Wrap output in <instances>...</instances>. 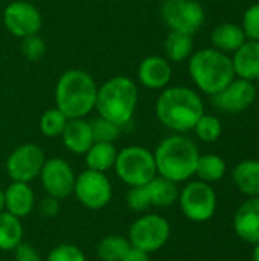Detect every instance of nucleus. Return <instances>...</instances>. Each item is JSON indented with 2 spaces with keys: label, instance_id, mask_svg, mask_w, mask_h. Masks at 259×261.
<instances>
[{
  "label": "nucleus",
  "instance_id": "1",
  "mask_svg": "<svg viewBox=\"0 0 259 261\" xmlns=\"http://www.w3.org/2000/svg\"><path fill=\"white\" fill-rule=\"evenodd\" d=\"M154 110L162 125L176 133H186L194 130L197 121L205 115V104L195 90L172 86L162 90Z\"/></svg>",
  "mask_w": 259,
  "mask_h": 261
},
{
  "label": "nucleus",
  "instance_id": "2",
  "mask_svg": "<svg viewBox=\"0 0 259 261\" xmlns=\"http://www.w3.org/2000/svg\"><path fill=\"white\" fill-rule=\"evenodd\" d=\"M98 84L93 76L82 69H69L56 81L55 107L67 119L85 118L95 110Z\"/></svg>",
  "mask_w": 259,
  "mask_h": 261
},
{
  "label": "nucleus",
  "instance_id": "3",
  "mask_svg": "<svg viewBox=\"0 0 259 261\" xmlns=\"http://www.w3.org/2000/svg\"><path fill=\"white\" fill-rule=\"evenodd\" d=\"M200 153L192 139L185 135H171L160 141L154 151L157 176L176 184L186 182L195 174Z\"/></svg>",
  "mask_w": 259,
  "mask_h": 261
},
{
  "label": "nucleus",
  "instance_id": "4",
  "mask_svg": "<svg viewBox=\"0 0 259 261\" xmlns=\"http://www.w3.org/2000/svg\"><path fill=\"white\" fill-rule=\"evenodd\" d=\"M137 101L139 90L136 83L128 76L118 75L98 87L95 110L99 116L124 127L133 119Z\"/></svg>",
  "mask_w": 259,
  "mask_h": 261
},
{
  "label": "nucleus",
  "instance_id": "5",
  "mask_svg": "<svg viewBox=\"0 0 259 261\" xmlns=\"http://www.w3.org/2000/svg\"><path fill=\"white\" fill-rule=\"evenodd\" d=\"M188 70L194 84L206 95H215L235 80L229 54L215 47H206L189 57Z\"/></svg>",
  "mask_w": 259,
  "mask_h": 261
},
{
  "label": "nucleus",
  "instance_id": "6",
  "mask_svg": "<svg viewBox=\"0 0 259 261\" xmlns=\"http://www.w3.org/2000/svg\"><path fill=\"white\" fill-rule=\"evenodd\" d=\"M113 170L128 187L147 185L157 176L154 153L140 145H128L118 151Z\"/></svg>",
  "mask_w": 259,
  "mask_h": 261
},
{
  "label": "nucleus",
  "instance_id": "7",
  "mask_svg": "<svg viewBox=\"0 0 259 261\" xmlns=\"http://www.w3.org/2000/svg\"><path fill=\"white\" fill-rule=\"evenodd\" d=\"M171 225L159 214H142L131 223L127 236L131 246L148 254L160 251L168 243Z\"/></svg>",
  "mask_w": 259,
  "mask_h": 261
},
{
  "label": "nucleus",
  "instance_id": "8",
  "mask_svg": "<svg viewBox=\"0 0 259 261\" xmlns=\"http://www.w3.org/2000/svg\"><path fill=\"white\" fill-rule=\"evenodd\" d=\"M160 17L172 32L194 35L203 26L206 14L197 0H163Z\"/></svg>",
  "mask_w": 259,
  "mask_h": 261
},
{
  "label": "nucleus",
  "instance_id": "9",
  "mask_svg": "<svg viewBox=\"0 0 259 261\" xmlns=\"http://www.w3.org/2000/svg\"><path fill=\"white\" fill-rule=\"evenodd\" d=\"M179 205L183 216L195 223L208 222L217 211V194L211 184L194 180L179 193Z\"/></svg>",
  "mask_w": 259,
  "mask_h": 261
},
{
  "label": "nucleus",
  "instance_id": "10",
  "mask_svg": "<svg viewBox=\"0 0 259 261\" xmlns=\"http://www.w3.org/2000/svg\"><path fill=\"white\" fill-rule=\"evenodd\" d=\"M73 194L84 208L98 211L110 205L113 199V185L105 173L87 168L76 176Z\"/></svg>",
  "mask_w": 259,
  "mask_h": 261
},
{
  "label": "nucleus",
  "instance_id": "11",
  "mask_svg": "<svg viewBox=\"0 0 259 261\" xmlns=\"http://www.w3.org/2000/svg\"><path fill=\"white\" fill-rule=\"evenodd\" d=\"M46 162L43 148L37 144L26 142L18 145L6 159V174L12 182L31 184L35 180Z\"/></svg>",
  "mask_w": 259,
  "mask_h": 261
},
{
  "label": "nucleus",
  "instance_id": "12",
  "mask_svg": "<svg viewBox=\"0 0 259 261\" xmlns=\"http://www.w3.org/2000/svg\"><path fill=\"white\" fill-rule=\"evenodd\" d=\"M38 177L46 196L63 200L73 194L76 174L72 165L61 158L46 159Z\"/></svg>",
  "mask_w": 259,
  "mask_h": 261
},
{
  "label": "nucleus",
  "instance_id": "13",
  "mask_svg": "<svg viewBox=\"0 0 259 261\" xmlns=\"http://www.w3.org/2000/svg\"><path fill=\"white\" fill-rule=\"evenodd\" d=\"M5 28L18 38L35 35L43 26V17L40 9L26 0H14L3 11Z\"/></svg>",
  "mask_w": 259,
  "mask_h": 261
},
{
  "label": "nucleus",
  "instance_id": "14",
  "mask_svg": "<svg viewBox=\"0 0 259 261\" xmlns=\"http://www.w3.org/2000/svg\"><path fill=\"white\" fill-rule=\"evenodd\" d=\"M256 93L258 87L253 81L235 78L223 90L212 95V104L227 113H241L255 102Z\"/></svg>",
  "mask_w": 259,
  "mask_h": 261
},
{
  "label": "nucleus",
  "instance_id": "15",
  "mask_svg": "<svg viewBox=\"0 0 259 261\" xmlns=\"http://www.w3.org/2000/svg\"><path fill=\"white\" fill-rule=\"evenodd\" d=\"M137 76L143 87L150 90H163L172 78V67L166 58L150 55L140 61Z\"/></svg>",
  "mask_w": 259,
  "mask_h": 261
},
{
  "label": "nucleus",
  "instance_id": "16",
  "mask_svg": "<svg viewBox=\"0 0 259 261\" xmlns=\"http://www.w3.org/2000/svg\"><path fill=\"white\" fill-rule=\"evenodd\" d=\"M234 231L246 243H259V197L247 199L235 213Z\"/></svg>",
  "mask_w": 259,
  "mask_h": 261
},
{
  "label": "nucleus",
  "instance_id": "17",
  "mask_svg": "<svg viewBox=\"0 0 259 261\" xmlns=\"http://www.w3.org/2000/svg\"><path fill=\"white\" fill-rule=\"evenodd\" d=\"M5 197V211L24 219L31 216L35 208V194L29 184L24 182H11L6 190H3Z\"/></svg>",
  "mask_w": 259,
  "mask_h": 261
},
{
  "label": "nucleus",
  "instance_id": "18",
  "mask_svg": "<svg viewBox=\"0 0 259 261\" xmlns=\"http://www.w3.org/2000/svg\"><path fill=\"white\" fill-rule=\"evenodd\" d=\"M61 139H63L64 147L70 153L85 154V151L95 142L92 127H90V121H85L84 118L69 119L66 124V128L61 133Z\"/></svg>",
  "mask_w": 259,
  "mask_h": 261
},
{
  "label": "nucleus",
  "instance_id": "19",
  "mask_svg": "<svg viewBox=\"0 0 259 261\" xmlns=\"http://www.w3.org/2000/svg\"><path fill=\"white\" fill-rule=\"evenodd\" d=\"M235 76L255 81L259 76V41L246 40L232 57Z\"/></svg>",
  "mask_w": 259,
  "mask_h": 261
},
{
  "label": "nucleus",
  "instance_id": "20",
  "mask_svg": "<svg viewBox=\"0 0 259 261\" xmlns=\"http://www.w3.org/2000/svg\"><path fill=\"white\" fill-rule=\"evenodd\" d=\"M232 179L237 188L249 196L259 197V161L258 159H246L235 165L232 171Z\"/></svg>",
  "mask_w": 259,
  "mask_h": 261
},
{
  "label": "nucleus",
  "instance_id": "21",
  "mask_svg": "<svg viewBox=\"0 0 259 261\" xmlns=\"http://www.w3.org/2000/svg\"><path fill=\"white\" fill-rule=\"evenodd\" d=\"M215 49L224 54H234L247 38L243 28L237 23H220L211 35Z\"/></svg>",
  "mask_w": 259,
  "mask_h": 261
},
{
  "label": "nucleus",
  "instance_id": "22",
  "mask_svg": "<svg viewBox=\"0 0 259 261\" xmlns=\"http://www.w3.org/2000/svg\"><path fill=\"white\" fill-rule=\"evenodd\" d=\"M147 191L150 196L151 206L156 208H168L179 200V187L176 182L168 180L162 176H156L147 185Z\"/></svg>",
  "mask_w": 259,
  "mask_h": 261
},
{
  "label": "nucleus",
  "instance_id": "23",
  "mask_svg": "<svg viewBox=\"0 0 259 261\" xmlns=\"http://www.w3.org/2000/svg\"><path fill=\"white\" fill-rule=\"evenodd\" d=\"M84 156L89 170L107 173L114 167L118 150L111 142H93Z\"/></svg>",
  "mask_w": 259,
  "mask_h": 261
},
{
  "label": "nucleus",
  "instance_id": "24",
  "mask_svg": "<svg viewBox=\"0 0 259 261\" xmlns=\"http://www.w3.org/2000/svg\"><path fill=\"white\" fill-rule=\"evenodd\" d=\"M21 219L3 211L0 213V251L12 252L23 242Z\"/></svg>",
  "mask_w": 259,
  "mask_h": 261
},
{
  "label": "nucleus",
  "instance_id": "25",
  "mask_svg": "<svg viewBox=\"0 0 259 261\" xmlns=\"http://www.w3.org/2000/svg\"><path fill=\"white\" fill-rule=\"evenodd\" d=\"M192 50H194L192 35L169 31L165 40V55L168 61L182 63L192 55Z\"/></svg>",
  "mask_w": 259,
  "mask_h": 261
},
{
  "label": "nucleus",
  "instance_id": "26",
  "mask_svg": "<svg viewBox=\"0 0 259 261\" xmlns=\"http://www.w3.org/2000/svg\"><path fill=\"white\" fill-rule=\"evenodd\" d=\"M131 248L130 240L119 234H110L99 240L96 255L101 261H121Z\"/></svg>",
  "mask_w": 259,
  "mask_h": 261
},
{
  "label": "nucleus",
  "instance_id": "27",
  "mask_svg": "<svg viewBox=\"0 0 259 261\" xmlns=\"http://www.w3.org/2000/svg\"><path fill=\"white\" fill-rule=\"evenodd\" d=\"M226 170L227 167L224 159L218 154L209 153V154H200L195 174L198 176V180L206 184H214L224 177Z\"/></svg>",
  "mask_w": 259,
  "mask_h": 261
},
{
  "label": "nucleus",
  "instance_id": "28",
  "mask_svg": "<svg viewBox=\"0 0 259 261\" xmlns=\"http://www.w3.org/2000/svg\"><path fill=\"white\" fill-rule=\"evenodd\" d=\"M67 116L63 115L56 107L47 109L40 118V130L46 138H58L67 124Z\"/></svg>",
  "mask_w": 259,
  "mask_h": 261
},
{
  "label": "nucleus",
  "instance_id": "29",
  "mask_svg": "<svg viewBox=\"0 0 259 261\" xmlns=\"http://www.w3.org/2000/svg\"><path fill=\"white\" fill-rule=\"evenodd\" d=\"M194 132L197 135V138L203 142H215L220 139L221 133H223V125H221V121L217 118V116H212V115H203L195 127H194Z\"/></svg>",
  "mask_w": 259,
  "mask_h": 261
},
{
  "label": "nucleus",
  "instance_id": "30",
  "mask_svg": "<svg viewBox=\"0 0 259 261\" xmlns=\"http://www.w3.org/2000/svg\"><path fill=\"white\" fill-rule=\"evenodd\" d=\"M90 127H92L95 142H111V144H114V141L119 138L121 128H122V127L116 125L114 122H111L102 116L92 119Z\"/></svg>",
  "mask_w": 259,
  "mask_h": 261
},
{
  "label": "nucleus",
  "instance_id": "31",
  "mask_svg": "<svg viewBox=\"0 0 259 261\" xmlns=\"http://www.w3.org/2000/svg\"><path fill=\"white\" fill-rule=\"evenodd\" d=\"M20 49H21V55L27 61H40L46 55L47 46H46V41L38 34H35V35L21 38Z\"/></svg>",
  "mask_w": 259,
  "mask_h": 261
},
{
  "label": "nucleus",
  "instance_id": "32",
  "mask_svg": "<svg viewBox=\"0 0 259 261\" xmlns=\"http://www.w3.org/2000/svg\"><path fill=\"white\" fill-rule=\"evenodd\" d=\"M46 261H87V257L79 246L72 243H61L47 254Z\"/></svg>",
  "mask_w": 259,
  "mask_h": 261
},
{
  "label": "nucleus",
  "instance_id": "33",
  "mask_svg": "<svg viewBox=\"0 0 259 261\" xmlns=\"http://www.w3.org/2000/svg\"><path fill=\"white\" fill-rule=\"evenodd\" d=\"M127 205L134 213H147L151 208L147 187H130L127 193Z\"/></svg>",
  "mask_w": 259,
  "mask_h": 261
},
{
  "label": "nucleus",
  "instance_id": "34",
  "mask_svg": "<svg viewBox=\"0 0 259 261\" xmlns=\"http://www.w3.org/2000/svg\"><path fill=\"white\" fill-rule=\"evenodd\" d=\"M241 28L246 34L247 40L259 41V2L249 6L243 15Z\"/></svg>",
  "mask_w": 259,
  "mask_h": 261
},
{
  "label": "nucleus",
  "instance_id": "35",
  "mask_svg": "<svg viewBox=\"0 0 259 261\" xmlns=\"http://www.w3.org/2000/svg\"><path fill=\"white\" fill-rule=\"evenodd\" d=\"M14 260L15 261H41V255L38 249L26 242H21L14 251Z\"/></svg>",
  "mask_w": 259,
  "mask_h": 261
},
{
  "label": "nucleus",
  "instance_id": "36",
  "mask_svg": "<svg viewBox=\"0 0 259 261\" xmlns=\"http://www.w3.org/2000/svg\"><path fill=\"white\" fill-rule=\"evenodd\" d=\"M40 214L44 219H55L61 211V200L52 196H46L38 205Z\"/></svg>",
  "mask_w": 259,
  "mask_h": 261
},
{
  "label": "nucleus",
  "instance_id": "37",
  "mask_svg": "<svg viewBox=\"0 0 259 261\" xmlns=\"http://www.w3.org/2000/svg\"><path fill=\"white\" fill-rule=\"evenodd\" d=\"M121 261H150V254L142 251V249H137V248L131 246Z\"/></svg>",
  "mask_w": 259,
  "mask_h": 261
},
{
  "label": "nucleus",
  "instance_id": "38",
  "mask_svg": "<svg viewBox=\"0 0 259 261\" xmlns=\"http://www.w3.org/2000/svg\"><path fill=\"white\" fill-rule=\"evenodd\" d=\"M252 260L259 261V243H256V245H255V248H253V252H252Z\"/></svg>",
  "mask_w": 259,
  "mask_h": 261
},
{
  "label": "nucleus",
  "instance_id": "39",
  "mask_svg": "<svg viewBox=\"0 0 259 261\" xmlns=\"http://www.w3.org/2000/svg\"><path fill=\"white\" fill-rule=\"evenodd\" d=\"M5 211V197H3V190L0 188V213Z\"/></svg>",
  "mask_w": 259,
  "mask_h": 261
},
{
  "label": "nucleus",
  "instance_id": "40",
  "mask_svg": "<svg viewBox=\"0 0 259 261\" xmlns=\"http://www.w3.org/2000/svg\"><path fill=\"white\" fill-rule=\"evenodd\" d=\"M255 81H256V84H258L256 87H259V76H258V78H256V80H255Z\"/></svg>",
  "mask_w": 259,
  "mask_h": 261
}]
</instances>
